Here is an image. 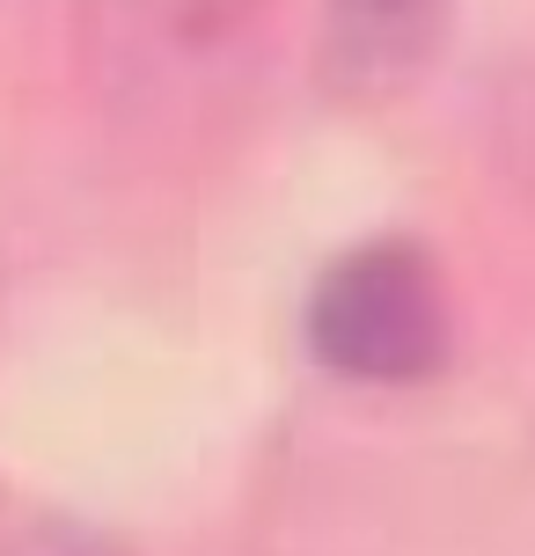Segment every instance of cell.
<instances>
[{"mask_svg":"<svg viewBox=\"0 0 535 556\" xmlns=\"http://www.w3.org/2000/svg\"><path fill=\"white\" fill-rule=\"evenodd\" d=\"M448 0H331V66L338 81H403L440 37Z\"/></svg>","mask_w":535,"mask_h":556,"instance_id":"cell-3","label":"cell"},{"mask_svg":"<svg viewBox=\"0 0 535 556\" xmlns=\"http://www.w3.org/2000/svg\"><path fill=\"white\" fill-rule=\"evenodd\" d=\"M8 556H125L117 542H103V534L88 528H59V520H45V528H29L8 542Z\"/></svg>","mask_w":535,"mask_h":556,"instance_id":"cell-4","label":"cell"},{"mask_svg":"<svg viewBox=\"0 0 535 556\" xmlns=\"http://www.w3.org/2000/svg\"><path fill=\"white\" fill-rule=\"evenodd\" d=\"M117 29L140 45V74L170 81L184 66H213L242 52L250 37V0H117Z\"/></svg>","mask_w":535,"mask_h":556,"instance_id":"cell-2","label":"cell"},{"mask_svg":"<svg viewBox=\"0 0 535 556\" xmlns=\"http://www.w3.org/2000/svg\"><path fill=\"white\" fill-rule=\"evenodd\" d=\"M309 352L366 389L433 381L455 352V307L433 256L411 242L345 250L309 293Z\"/></svg>","mask_w":535,"mask_h":556,"instance_id":"cell-1","label":"cell"}]
</instances>
